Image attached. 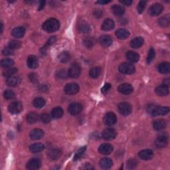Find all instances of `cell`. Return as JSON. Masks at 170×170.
<instances>
[{
    "label": "cell",
    "mask_w": 170,
    "mask_h": 170,
    "mask_svg": "<svg viewBox=\"0 0 170 170\" xmlns=\"http://www.w3.org/2000/svg\"><path fill=\"white\" fill-rule=\"evenodd\" d=\"M148 112L153 116H165L169 112V108L168 107H157L154 104H150L148 107Z\"/></svg>",
    "instance_id": "6da1fadb"
},
{
    "label": "cell",
    "mask_w": 170,
    "mask_h": 170,
    "mask_svg": "<svg viewBox=\"0 0 170 170\" xmlns=\"http://www.w3.org/2000/svg\"><path fill=\"white\" fill-rule=\"evenodd\" d=\"M42 27L47 33H53L59 30L60 27V23L54 18H50L44 23Z\"/></svg>",
    "instance_id": "7a4b0ae2"
},
{
    "label": "cell",
    "mask_w": 170,
    "mask_h": 170,
    "mask_svg": "<svg viewBox=\"0 0 170 170\" xmlns=\"http://www.w3.org/2000/svg\"><path fill=\"white\" fill-rule=\"evenodd\" d=\"M168 136L166 133L162 132V134H160L157 139L155 140V144L156 147L158 148H165V146L168 145Z\"/></svg>",
    "instance_id": "3957f363"
},
{
    "label": "cell",
    "mask_w": 170,
    "mask_h": 170,
    "mask_svg": "<svg viewBox=\"0 0 170 170\" xmlns=\"http://www.w3.org/2000/svg\"><path fill=\"white\" fill-rule=\"evenodd\" d=\"M119 71L123 74L131 75L135 72V67L129 63H123L119 66Z\"/></svg>",
    "instance_id": "277c9868"
},
{
    "label": "cell",
    "mask_w": 170,
    "mask_h": 170,
    "mask_svg": "<svg viewBox=\"0 0 170 170\" xmlns=\"http://www.w3.org/2000/svg\"><path fill=\"white\" fill-rule=\"evenodd\" d=\"M81 73V68L80 65L77 63H73L68 71V76L73 79L78 78Z\"/></svg>",
    "instance_id": "5b68a950"
},
{
    "label": "cell",
    "mask_w": 170,
    "mask_h": 170,
    "mask_svg": "<svg viewBox=\"0 0 170 170\" xmlns=\"http://www.w3.org/2000/svg\"><path fill=\"white\" fill-rule=\"evenodd\" d=\"M118 110L124 116H128L132 113V107L130 104L128 102H121L118 105Z\"/></svg>",
    "instance_id": "8992f818"
},
{
    "label": "cell",
    "mask_w": 170,
    "mask_h": 170,
    "mask_svg": "<svg viewBox=\"0 0 170 170\" xmlns=\"http://www.w3.org/2000/svg\"><path fill=\"white\" fill-rule=\"evenodd\" d=\"M163 6L160 3H154L149 9V14L151 16H158L163 11Z\"/></svg>",
    "instance_id": "52a82bcc"
},
{
    "label": "cell",
    "mask_w": 170,
    "mask_h": 170,
    "mask_svg": "<svg viewBox=\"0 0 170 170\" xmlns=\"http://www.w3.org/2000/svg\"><path fill=\"white\" fill-rule=\"evenodd\" d=\"M116 120H117V118H116V114L111 112L106 114V115L104 116V124L108 126H113L114 124H115Z\"/></svg>",
    "instance_id": "ba28073f"
},
{
    "label": "cell",
    "mask_w": 170,
    "mask_h": 170,
    "mask_svg": "<svg viewBox=\"0 0 170 170\" xmlns=\"http://www.w3.org/2000/svg\"><path fill=\"white\" fill-rule=\"evenodd\" d=\"M82 110V106L80 103H72L68 108V111L71 115L75 116L80 114Z\"/></svg>",
    "instance_id": "9c48e42d"
},
{
    "label": "cell",
    "mask_w": 170,
    "mask_h": 170,
    "mask_svg": "<svg viewBox=\"0 0 170 170\" xmlns=\"http://www.w3.org/2000/svg\"><path fill=\"white\" fill-rule=\"evenodd\" d=\"M22 109V104L20 102H13L9 105L8 107L9 112L13 114H17L20 113Z\"/></svg>",
    "instance_id": "30bf717a"
},
{
    "label": "cell",
    "mask_w": 170,
    "mask_h": 170,
    "mask_svg": "<svg viewBox=\"0 0 170 170\" xmlns=\"http://www.w3.org/2000/svg\"><path fill=\"white\" fill-rule=\"evenodd\" d=\"M79 91V86L76 83H74V82L67 84L65 87V92L67 94H69V95L75 94Z\"/></svg>",
    "instance_id": "8fae6325"
},
{
    "label": "cell",
    "mask_w": 170,
    "mask_h": 170,
    "mask_svg": "<svg viewBox=\"0 0 170 170\" xmlns=\"http://www.w3.org/2000/svg\"><path fill=\"white\" fill-rule=\"evenodd\" d=\"M116 136V132L112 128H107L102 132V137L105 140H112Z\"/></svg>",
    "instance_id": "7c38bea8"
},
{
    "label": "cell",
    "mask_w": 170,
    "mask_h": 170,
    "mask_svg": "<svg viewBox=\"0 0 170 170\" xmlns=\"http://www.w3.org/2000/svg\"><path fill=\"white\" fill-rule=\"evenodd\" d=\"M41 161L37 158L31 159L26 165L27 169L29 170L38 169L41 167Z\"/></svg>",
    "instance_id": "4fadbf2b"
},
{
    "label": "cell",
    "mask_w": 170,
    "mask_h": 170,
    "mask_svg": "<svg viewBox=\"0 0 170 170\" xmlns=\"http://www.w3.org/2000/svg\"><path fill=\"white\" fill-rule=\"evenodd\" d=\"M113 146L109 144H103L98 148V151L103 155H109L112 152Z\"/></svg>",
    "instance_id": "5bb4252c"
},
{
    "label": "cell",
    "mask_w": 170,
    "mask_h": 170,
    "mask_svg": "<svg viewBox=\"0 0 170 170\" xmlns=\"http://www.w3.org/2000/svg\"><path fill=\"white\" fill-rule=\"evenodd\" d=\"M118 91L123 94H130L133 92V87L131 85L124 83L118 86Z\"/></svg>",
    "instance_id": "9a60e30c"
},
{
    "label": "cell",
    "mask_w": 170,
    "mask_h": 170,
    "mask_svg": "<svg viewBox=\"0 0 170 170\" xmlns=\"http://www.w3.org/2000/svg\"><path fill=\"white\" fill-rule=\"evenodd\" d=\"M21 82V78L19 76H15L8 77L6 81L7 85L11 87H16L17 86H19Z\"/></svg>",
    "instance_id": "2e32d148"
},
{
    "label": "cell",
    "mask_w": 170,
    "mask_h": 170,
    "mask_svg": "<svg viewBox=\"0 0 170 170\" xmlns=\"http://www.w3.org/2000/svg\"><path fill=\"white\" fill-rule=\"evenodd\" d=\"M154 128L157 131H160L165 129L167 126V122L163 119H158L154 122Z\"/></svg>",
    "instance_id": "e0dca14e"
},
{
    "label": "cell",
    "mask_w": 170,
    "mask_h": 170,
    "mask_svg": "<svg viewBox=\"0 0 170 170\" xmlns=\"http://www.w3.org/2000/svg\"><path fill=\"white\" fill-rule=\"evenodd\" d=\"M62 152L60 149L53 148L48 151V156L50 159L57 160L61 156Z\"/></svg>",
    "instance_id": "ac0fdd59"
},
{
    "label": "cell",
    "mask_w": 170,
    "mask_h": 170,
    "mask_svg": "<svg viewBox=\"0 0 170 170\" xmlns=\"http://www.w3.org/2000/svg\"><path fill=\"white\" fill-rule=\"evenodd\" d=\"M99 42L103 47H108L112 44V39L110 37V36L108 35H103L100 37Z\"/></svg>",
    "instance_id": "d6986e66"
},
{
    "label": "cell",
    "mask_w": 170,
    "mask_h": 170,
    "mask_svg": "<svg viewBox=\"0 0 170 170\" xmlns=\"http://www.w3.org/2000/svg\"><path fill=\"white\" fill-rule=\"evenodd\" d=\"M27 66H28L30 68L34 69V68H36L39 65L38 59L35 56V55H29L28 58H27Z\"/></svg>",
    "instance_id": "ffe728a7"
},
{
    "label": "cell",
    "mask_w": 170,
    "mask_h": 170,
    "mask_svg": "<svg viewBox=\"0 0 170 170\" xmlns=\"http://www.w3.org/2000/svg\"><path fill=\"white\" fill-rule=\"evenodd\" d=\"M139 157L144 160H150L153 158L154 153L151 150H142L138 153Z\"/></svg>",
    "instance_id": "44dd1931"
},
{
    "label": "cell",
    "mask_w": 170,
    "mask_h": 170,
    "mask_svg": "<svg viewBox=\"0 0 170 170\" xmlns=\"http://www.w3.org/2000/svg\"><path fill=\"white\" fill-rule=\"evenodd\" d=\"M30 137L33 140H37L42 138L44 136V132L41 129H34L30 132Z\"/></svg>",
    "instance_id": "7402d4cb"
},
{
    "label": "cell",
    "mask_w": 170,
    "mask_h": 170,
    "mask_svg": "<svg viewBox=\"0 0 170 170\" xmlns=\"http://www.w3.org/2000/svg\"><path fill=\"white\" fill-rule=\"evenodd\" d=\"M169 86L165 85H162L158 86L155 89V93L158 96H165L169 94Z\"/></svg>",
    "instance_id": "603a6c76"
},
{
    "label": "cell",
    "mask_w": 170,
    "mask_h": 170,
    "mask_svg": "<svg viewBox=\"0 0 170 170\" xmlns=\"http://www.w3.org/2000/svg\"><path fill=\"white\" fill-rule=\"evenodd\" d=\"M25 33V29L23 27H17L11 31V35L15 38H21Z\"/></svg>",
    "instance_id": "cb8c5ba5"
},
{
    "label": "cell",
    "mask_w": 170,
    "mask_h": 170,
    "mask_svg": "<svg viewBox=\"0 0 170 170\" xmlns=\"http://www.w3.org/2000/svg\"><path fill=\"white\" fill-rule=\"evenodd\" d=\"M113 162L112 159L108 158H104L100 159L99 162V165L100 168L103 169H108L112 166Z\"/></svg>",
    "instance_id": "d4e9b609"
},
{
    "label": "cell",
    "mask_w": 170,
    "mask_h": 170,
    "mask_svg": "<svg viewBox=\"0 0 170 170\" xmlns=\"http://www.w3.org/2000/svg\"><path fill=\"white\" fill-rule=\"evenodd\" d=\"M144 43V39L141 37H136L134 39H133L130 41V45L132 48L137 49L142 47V46L143 45Z\"/></svg>",
    "instance_id": "484cf974"
},
{
    "label": "cell",
    "mask_w": 170,
    "mask_h": 170,
    "mask_svg": "<svg viewBox=\"0 0 170 170\" xmlns=\"http://www.w3.org/2000/svg\"><path fill=\"white\" fill-rule=\"evenodd\" d=\"M126 58L131 63H137L140 59V55L136 52L130 50L126 53Z\"/></svg>",
    "instance_id": "4316f807"
},
{
    "label": "cell",
    "mask_w": 170,
    "mask_h": 170,
    "mask_svg": "<svg viewBox=\"0 0 170 170\" xmlns=\"http://www.w3.org/2000/svg\"><path fill=\"white\" fill-rule=\"evenodd\" d=\"M114 21L111 19H107L104 20L102 25V29L104 31H110L114 28Z\"/></svg>",
    "instance_id": "83f0119b"
},
{
    "label": "cell",
    "mask_w": 170,
    "mask_h": 170,
    "mask_svg": "<svg viewBox=\"0 0 170 170\" xmlns=\"http://www.w3.org/2000/svg\"><path fill=\"white\" fill-rule=\"evenodd\" d=\"M116 36L118 39L124 40L127 39L130 36V33L126 29H119L116 31Z\"/></svg>",
    "instance_id": "f1b7e54d"
},
{
    "label": "cell",
    "mask_w": 170,
    "mask_h": 170,
    "mask_svg": "<svg viewBox=\"0 0 170 170\" xmlns=\"http://www.w3.org/2000/svg\"><path fill=\"white\" fill-rule=\"evenodd\" d=\"M158 71L162 74H167L170 71V65L168 62H163L159 64L158 67Z\"/></svg>",
    "instance_id": "f546056e"
},
{
    "label": "cell",
    "mask_w": 170,
    "mask_h": 170,
    "mask_svg": "<svg viewBox=\"0 0 170 170\" xmlns=\"http://www.w3.org/2000/svg\"><path fill=\"white\" fill-rule=\"evenodd\" d=\"M45 149V146L41 143H35L29 147V150L32 153H38Z\"/></svg>",
    "instance_id": "4dcf8cb0"
},
{
    "label": "cell",
    "mask_w": 170,
    "mask_h": 170,
    "mask_svg": "<svg viewBox=\"0 0 170 170\" xmlns=\"http://www.w3.org/2000/svg\"><path fill=\"white\" fill-rule=\"evenodd\" d=\"M170 24V17L169 15L161 17L158 20V24L162 27H168Z\"/></svg>",
    "instance_id": "1f68e13d"
},
{
    "label": "cell",
    "mask_w": 170,
    "mask_h": 170,
    "mask_svg": "<svg viewBox=\"0 0 170 170\" xmlns=\"http://www.w3.org/2000/svg\"><path fill=\"white\" fill-rule=\"evenodd\" d=\"M96 43V40L93 37H86L83 39V44L86 48L90 49L94 47Z\"/></svg>",
    "instance_id": "d6a6232c"
},
{
    "label": "cell",
    "mask_w": 170,
    "mask_h": 170,
    "mask_svg": "<svg viewBox=\"0 0 170 170\" xmlns=\"http://www.w3.org/2000/svg\"><path fill=\"white\" fill-rule=\"evenodd\" d=\"M71 56L70 53L67 51L62 52L61 53L59 54V55L58 56L59 61L63 63H66L68 62L71 60Z\"/></svg>",
    "instance_id": "836d02e7"
},
{
    "label": "cell",
    "mask_w": 170,
    "mask_h": 170,
    "mask_svg": "<svg viewBox=\"0 0 170 170\" xmlns=\"http://www.w3.org/2000/svg\"><path fill=\"white\" fill-rule=\"evenodd\" d=\"M63 114L64 111L63 108H61V107H56L52 110L51 116L54 119H58L61 118L63 116Z\"/></svg>",
    "instance_id": "e575fe53"
},
{
    "label": "cell",
    "mask_w": 170,
    "mask_h": 170,
    "mask_svg": "<svg viewBox=\"0 0 170 170\" xmlns=\"http://www.w3.org/2000/svg\"><path fill=\"white\" fill-rule=\"evenodd\" d=\"M112 11L114 15L117 16H121L124 13L125 10L122 6L119 5H114L112 7Z\"/></svg>",
    "instance_id": "d590c367"
},
{
    "label": "cell",
    "mask_w": 170,
    "mask_h": 170,
    "mask_svg": "<svg viewBox=\"0 0 170 170\" xmlns=\"http://www.w3.org/2000/svg\"><path fill=\"white\" fill-rule=\"evenodd\" d=\"M27 121L30 124L36 123L39 120V115L35 112H31L27 116Z\"/></svg>",
    "instance_id": "8d00e7d4"
},
{
    "label": "cell",
    "mask_w": 170,
    "mask_h": 170,
    "mask_svg": "<svg viewBox=\"0 0 170 170\" xmlns=\"http://www.w3.org/2000/svg\"><path fill=\"white\" fill-rule=\"evenodd\" d=\"M45 104H46V102L45 99L41 97L36 98L33 100V106L35 108H43L45 105Z\"/></svg>",
    "instance_id": "74e56055"
},
{
    "label": "cell",
    "mask_w": 170,
    "mask_h": 170,
    "mask_svg": "<svg viewBox=\"0 0 170 170\" xmlns=\"http://www.w3.org/2000/svg\"><path fill=\"white\" fill-rule=\"evenodd\" d=\"M100 72H101L100 68L96 67L91 68L89 72V75H90V76L93 78V79H96V78H98L100 76Z\"/></svg>",
    "instance_id": "f35d334b"
},
{
    "label": "cell",
    "mask_w": 170,
    "mask_h": 170,
    "mask_svg": "<svg viewBox=\"0 0 170 170\" xmlns=\"http://www.w3.org/2000/svg\"><path fill=\"white\" fill-rule=\"evenodd\" d=\"M17 72V69L16 68H7L3 71V75L4 76L10 77L14 75Z\"/></svg>",
    "instance_id": "ab89813d"
},
{
    "label": "cell",
    "mask_w": 170,
    "mask_h": 170,
    "mask_svg": "<svg viewBox=\"0 0 170 170\" xmlns=\"http://www.w3.org/2000/svg\"><path fill=\"white\" fill-rule=\"evenodd\" d=\"M9 48H10L12 50L18 49L21 47V43L19 41L17 40H12L11 41L8 45Z\"/></svg>",
    "instance_id": "60d3db41"
},
{
    "label": "cell",
    "mask_w": 170,
    "mask_h": 170,
    "mask_svg": "<svg viewBox=\"0 0 170 170\" xmlns=\"http://www.w3.org/2000/svg\"><path fill=\"white\" fill-rule=\"evenodd\" d=\"M13 65H14V61L11 59H5L1 62V65L3 68H11Z\"/></svg>",
    "instance_id": "b9f144b4"
},
{
    "label": "cell",
    "mask_w": 170,
    "mask_h": 170,
    "mask_svg": "<svg viewBox=\"0 0 170 170\" xmlns=\"http://www.w3.org/2000/svg\"><path fill=\"white\" fill-rule=\"evenodd\" d=\"M86 151V147H82L80 149L78 150L74 156V161H77L82 158V156L84 155Z\"/></svg>",
    "instance_id": "7bdbcfd3"
},
{
    "label": "cell",
    "mask_w": 170,
    "mask_h": 170,
    "mask_svg": "<svg viewBox=\"0 0 170 170\" xmlns=\"http://www.w3.org/2000/svg\"><path fill=\"white\" fill-rule=\"evenodd\" d=\"M79 31L81 33H87L90 32V27L89 24H86V23H83V24H81L79 26Z\"/></svg>",
    "instance_id": "ee69618b"
},
{
    "label": "cell",
    "mask_w": 170,
    "mask_h": 170,
    "mask_svg": "<svg viewBox=\"0 0 170 170\" xmlns=\"http://www.w3.org/2000/svg\"><path fill=\"white\" fill-rule=\"evenodd\" d=\"M3 96L6 100H11L15 97V93L11 90H6L4 91Z\"/></svg>",
    "instance_id": "f6af8a7d"
},
{
    "label": "cell",
    "mask_w": 170,
    "mask_h": 170,
    "mask_svg": "<svg viewBox=\"0 0 170 170\" xmlns=\"http://www.w3.org/2000/svg\"><path fill=\"white\" fill-rule=\"evenodd\" d=\"M155 50L153 48H151L148 52V57H147V63L150 64L151 62H152V61L154 60V59L155 57Z\"/></svg>",
    "instance_id": "bcb514c9"
},
{
    "label": "cell",
    "mask_w": 170,
    "mask_h": 170,
    "mask_svg": "<svg viewBox=\"0 0 170 170\" xmlns=\"http://www.w3.org/2000/svg\"><path fill=\"white\" fill-rule=\"evenodd\" d=\"M146 1H140L137 6V10L139 13H142L144 12L145 7L146 6Z\"/></svg>",
    "instance_id": "7dc6e473"
},
{
    "label": "cell",
    "mask_w": 170,
    "mask_h": 170,
    "mask_svg": "<svg viewBox=\"0 0 170 170\" xmlns=\"http://www.w3.org/2000/svg\"><path fill=\"white\" fill-rule=\"evenodd\" d=\"M40 118L41 122L44 124H49L50 122V120H51V118H50L49 114H41Z\"/></svg>",
    "instance_id": "c3c4849f"
},
{
    "label": "cell",
    "mask_w": 170,
    "mask_h": 170,
    "mask_svg": "<svg viewBox=\"0 0 170 170\" xmlns=\"http://www.w3.org/2000/svg\"><path fill=\"white\" fill-rule=\"evenodd\" d=\"M137 164V161L135 159H130L127 162V168L128 169H134Z\"/></svg>",
    "instance_id": "681fc988"
},
{
    "label": "cell",
    "mask_w": 170,
    "mask_h": 170,
    "mask_svg": "<svg viewBox=\"0 0 170 170\" xmlns=\"http://www.w3.org/2000/svg\"><path fill=\"white\" fill-rule=\"evenodd\" d=\"M57 75L59 78H61V79H65V78H67V76H68V72H67L65 70L62 69L59 71Z\"/></svg>",
    "instance_id": "f907efd6"
},
{
    "label": "cell",
    "mask_w": 170,
    "mask_h": 170,
    "mask_svg": "<svg viewBox=\"0 0 170 170\" xmlns=\"http://www.w3.org/2000/svg\"><path fill=\"white\" fill-rule=\"evenodd\" d=\"M56 40H57L56 36H52V37H50L49 39V40L47 41V44H46L45 45L47 46V47H50V45H53L54 43L55 42V41H56Z\"/></svg>",
    "instance_id": "816d5d0a"
},
{
    "label": "cell",
    "mask_w": 170,
    "mask_h": 170,
    "mask_svg": "<svg viewBox=\"0 0 170 170\" xmlns=\"http://www.w3.org/2000/svg\"><path fill=\"white\" fill-rule=\"evenodd\" d=\"M2 53L3 55H6V56H9V55H11L13 53V50L11 49L10 48H6L3 50Z\"/></svg>",
    "instance_id": "f5cc1de1"
},
{
    "label": "cell",
    "mask_w": 170,
    "mask_h": 170,
    "mask_svg": "<svg viewBox=\"0 0 170 170\" xmlns=\"http://www.w3.org/2000/svg\"><path fill=\"white\" fill-rule=\"evenodd\" d=\"M29 80L31 81V82H33V83H36V82H37V76L36 74L35 73H31V74L29 75Z\"/></svg>",
    "instance_id": "db71d44e"
},
{
    "label": "cell",
    "mask_w": 170,
    "mask_h": 170,
    "mask_svg": "<svg viewBox=\"0 0 170 170\" xmlns=\"http://www.w3.org/2000/svg\"><path fill=\"white\" fill-rule=\"evenodd\" d=\"M103 12L101 10H99V9H97V10H95L93 12V15H94V17L99 18L102 16Z\"/></svg>",
    "instance_id": "11a10c76"
},
{
    "label": "cell",
    "mask_w": 170,
    "mask_h": 170,
    "mask_svg": "<svg viewBox=\"0 0 170 170\" xmlns=\"http://www.w3.org/2000/svg\"><path fill=\"white\" fill-rule=\"evenodd\" d=\"M110 88H111V85L110 83H107L102 87V89H101V91H102V93H106L110 89Z\"/></svg>",
    "instance_id": "9f6ffc18"
},
{
    "label": "cell",
    "mask_w": 170,
    "mask_h": 170,
    "mask_svg": "<svg viewBox=\"0 0 170 170\" xmlns=\"http://www.w3.org/2000/svg\"><path fill=\"white\" fill-rule=\"evenodd\" d=\"M81 168L83 169H93V168L92 167V165L89 163L82 165V167H81Z\"/></svg>",
    "instance_id": "6f0895ef"
},
{
    "label": "cell",
    "mask_w": 170,
    "mask_h": 170,
    "mask_svg": "<svg viewBox=\"0 0 170 170\" xmlns=\"http://www.w3.org/2000/svg\"><path fill=\"white\" fill-rule=\"evenodd\" d=\"M120 2L125 6H130L132 3V1L131 0H124V1H120Z\"/></svg>",
    "instance_id": "680465c9"
},
{
    "label": "cell",
    "mask_w": 170,
    "mask_h": 170,
    "mask_svg": "<svg viewBox=\"0 0 170 170\" xmlns=\"http://www.w3.org/2000/svg\"><path fill=\"white\" fill-rule=\"evenodd\" d=\"M45 1H41L40 2V4H39V11L42 10L44 8L45 6Z\"/></svg>",
    "instance_id": "91938a15"
},
{
    "label": "cell",
    "mask_w": 170,
    "mask_h": 170,
    "mask_svg": "<svg viewBox=\"0 0 170 170\" xmlns=\"http://www.w3.org/2000/svg\"><path fill=\"white\" fill-rule=\"evenodd\" d=\"M40 90L41 91H45V90H47V87L46 86V85H41L40 86Z\"/></svg>",
    "instance_id": "94428289"
},
{
    "label": "cell",
    "mask_w": 170,
    "mask_h": 170,
    "mask_svg": "<svg viewBox=\"0 0 170 170\" xmlns=\"http://www.w3.org/2000/svg\"><path fill=\"white\" fill-rule=\"evenodd\" d=\"M169 84H170V82H169V79H165V80H164V81H163V85H167V86H169Z\"/></svg>",
    "instance_id": "6125c7cd"
},
{
    "label": "cell",
    "mask_w": 170,
    "mask_h": 170,
    "mask_svg": "<svg viewBox=\"0 0 170 170\" xmlns=\"http://www.w3.org/2000/svg\"><path fill=\"white\" fill-rule=\"evenodd\" d=\"M110 2V1H98L96 3H100V4H107V3H108Z\"/></svg>",
    "instance_id": "be15d7a7"
},
{
    "label": "cell",
    "mask_w": 170,
    "mask_h": 170,
    "mask_svg": "<svg viewBox=\"0 0 170 170\" xmlns=\"http://www.w3.org/2000/svg\"><path fill=\"white\" fill-rule=\"evenodd\" d=\"M3 23L1 22V33H3Z\"/></svg>",
    "instance_id": "e7e4bbea"
}]
</instances>
